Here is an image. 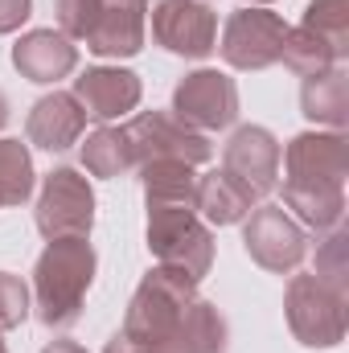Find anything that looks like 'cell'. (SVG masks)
<instances>
[{"instance_id": "6da1fadb", "label": "cell", "mask_w": 349, "mask_h": 353, "mask_svg": "<svg viewBox=\"0 0 349 353\" xmlns=\"http://www.w3.org/2000/svg\"><path fill=\"white\" fill-rule=\"evenodd\" d=\"M148 205V251L161 267H173L201 283L214 267V230L197 214V173L185 161L140 165Z\"/></svg>"}, {"instance_id": "7a4b0ae2", "label": "cell", "mask_w": 349, "mask_h": 353, "mask_svg": "<svg viewBox=\"0 0 349 353\" xmlns=\"http://www.w3.org/2000/svg\"><path fill=\"white\" fill-rule=\"evenodd\" d=\"M279 157H283V210L317 234L341 226L349 173L346 132H300L288 140Z\"/></svg>"}, {"instance_id": "3957f363", "label": "cell", "mask_w": 349, "mask_h": 353, "mask_svg": "<svg viewBox=\"0 0 349 353\" xmlns=\"http://www.w3.org/2000/svg\"><path fill=\"white\" fill-rule=\"evenodd\" d=\"M94 283V247L87 239H50L33 267V312L46 329H70Z\"/></svg>"}, {"instance_id": "277c9868", "label": "cell", "mask_w": 349, "mask_h": 353, "mask_svg": "<svg viewBox=\"0 0 349 353\" xmlns=\"http://www.w3.org/2000/svg\"><path fill=\"white\" fill-rule=\"evenodd\" d=\"M58 29L94 58H136L148 33V0H58Z\"/></svg>"}, {"instance_id": "5b68a950", "label": "cell", "mask_w": 349, "mask_h": 353, "mask_svg": "<svg viewBox=\"0 0 349 353\" xmlns=\"http://www.w3.org/2000/svg\"><path fill=\"white\" fill-rule=\"evenodd\" d=\"M193 296H197V283L189 275L157 263L140 279V288L132 292L119 333L132 337V341H140V345H152V350L169 353L177 325H181L185 308L193 304Z\"/></svg>"}, {"instance_id": "8992f818", "label": "cell", "mask_w": 349, "mask_h": 353, "mask_svg": "<svg viewBox=\"0 0 349 353\" xmlns=\"http://www.w3.org/2000/svg\"><path fill=\"white\" fill-rule=\"evenodd\" d=\"M283 316L304 350H337L346 341L349 292L317 275H292L283 292Z\"/></svg>"}, {"instance_id": "52a82bcc", "label": "cell", "mask_w": 349, "mask_h": 353, "mask_svg": "<svg viewBox=\"0 0 349 353\" xmlns=\"http://www.w3.org/2000/svg\"><path fill=\"white\" fill-rule=\"evenodd\" d=\"M128 144H132V161L148 165V161H185V165H206L214 157V144L206 132L189 128L185 119H177L173 111H140L132 123H123Z\"/></svg>"}, {"instance_id": "ba28073f", "label": "cell", "mask_w": 349, "mask_h": 353, "mask_svg": "<svg viewBox=\"0 0 349 353\" xmlns=\"http://www.w3.org/2000/svg\"><path fill=\"white\" fill-rule=\"evenodd\" d=\"M37 230L50 239H90L94 226V189L79 169H54L41 181V197L33 210Z\"/></svg>"}, {"instance_id": "9c48e42d", "label": "cell", "mask_w": 349, "mask_h": 353, "mask_svg": "<svg viewBox=\"0 0 349 353\" xmlns=\"http://www.w3.org/2000/svg\"><path fill=\"white\" fill-rule=\"evenodd\" d=\"M283 37H288V21L279 12H267V8L251 4V8H239L226 17L218 54L235 70H267L279 62Z\"/></svg>"}, {"instance_id": "30bf717a", "label": "cell", "mask_w": 349, "mask_h": 353, "mask_svg": "<svg viewBox=\"0 0 349 353\" xmlns=\"http://www.w3.org/2000/svg\"><path fill=\"white\" fill-rule=\"evenodd\" d=\"M243 243H247V255L271 271V275H288L304 263L308 255V234L304 226L283 210V205H255L247 218H243Z\"/></svg>"}, {"instance_id": "8fae6325", "label": "cell", "mask_w": 349, "mask_h": 353, "mask_svg": "<svg viewBox=\"0 0 349 353\" xmlns=\"http://www.w3.org/2000/svg\"><path fill=\"white\" fill-rule=\"evenodd\" d=\"M152 37L177 58H210L218 50V12L206 0H157L148 8Z\"/></svg>"}, {"instance_id": "7c38bea8", "label": "cell", "mask_w": 349, "mask_h": 353, "mask_svg": "<svg viewBox=\"0 0 349 353\" xmlns=\"http://www.w3.org/2000/svg\"><path fill=\"white\" fill-rule=\"evenodd\" d=\"M169 111L197 132H222L239 119V87L222 70H193L177 83Z\"/></svg>"}, {"instance_id": "4fadbf2b", "label": "cell", "mask_w": 349, "mask_h": 353, "mask_svg": "<svg viewBox=\"0 0 349 353\" xmlns=\"http://www.w3.org/2000/svg\"><path fill=\"white\" fill-rule=\"evenodd\" d=\"M222 169L239 185H247L255 197H267L279 181V140L259 123L235 128V136L222 148Z\"/></svg>"}, {"instance_id": "5bb4252c", "label": "cell", "mask_w": 349, "mask_h": 353, "mask_svg": "<svg viewBox=\"0 0 349 353\" xmlns=\"http://www.w3.org/2000/svg\"><path fill=\"white\" fill-rule=\"evenodd\" d=\"M87 119H99V123H111L128 111L140 107V94H144V83L136 70H123V66H87L79 79H74V90H70Z\"/></svg>"}, {"instance_id": "9a60e30c", "label": "cell", "mask_w": 349, "mask_h": 353, "mask_svg": "<svg viewBox=\"0 0 349 353\" xmlns=\"http://www.w3.org/2000/svg\"><path fill=\"white\" fill-rule=\"evenodd\" d=\"M87 132V111L83 103L70 94V90H54V94H41L33 107H29V119H25V136L29 144L46 148V152H66L83 140Z\"/></svg>"}, {"instance_id": "2e32d148", "label": "cell", "mask_w": 349, "mask_h": 353, "mask_svg": "<svg viewBox=\"0 0 349 353\" xmlns=\"http://www.w3.org/2000/svg\"><path fill=\"white\" fill-rule=\"evenodd\" d=\"M12 66L21 70V79L50 87V83L74 74V66H79V46H74L62 29H29V33H21V41L12 46Z\"/></svg>"}, {"instance_id": "e0dca14e", "label": "cell", "mask_w": 349, "mask_h": 353, "mask_svg": "<svg viewBox=\"0 0 349 353\" xmlns=\"http://www.w3.org/2000/svg\"><path fill=\"white\" fill-rule=\"evenodd\" d=\"M255 205H259V197L247 185H239L226 169H214V173L197 176V214H201L206 226H235Z\"/></svg>"}, {"instance_id": "ac0fdd59", "label": "cell", "mask_w": 349, "mask_h": 353, "mask_svg": "<svg viewBox=\"0 0 349 353\" xmlns=\"http://www.w3.org/2000/svg\"><path fill=\"white\" fill-rule=\"evenodd\" d=\"M300 111L317 128L346 132V123H349V74H346V66H333L325 74L304 79V87H300Z\"/></svg>"}, {"instance_id": "d6986e66", "label": "cell", "mask_w": 349, "mask_h": 353, "mask_svg": "<svg viewBox=\"0 0 349 353\" xmlns=\"http://www.w3.org/2000/svg\"><path fill=\"white\" fill-rule=\"evenodd\" d=\"M226 341H230L226 316L210 300L193 296V304L185 308V316L177 325L169 353H226Z\"/></svg>"}, {"instance_id": "ffe728a7", "label": "cell", "mask_w": 349, "mask_h": 353, "mask_svg": "<svg viewBox=\"0 0 349 353\" xmlns=\"http://www.w3.org/2000/svg\"><path fill=\"white\" fill-rule=\"evenodd\" d=\"M83 169H87L90 176H103V181L123 176L128 169H136L128 132L115 128V123H99L87 136V144H83Z\"/></svg>"}, {"instance_id": "44dd1931", "label": "cell", "mask_w": 349, "mask_h": 353, "mask_svg": "<svg viewBox=\"0 0 349 353\" xmlns=\"http://www.w3.org/2000/svg\"><path fill=\"white\" fill-rule=\"evenodd\" d=\"M279 62L292 70V74H300V79H312V74H325V70H333V66H341L346 62V54H337L325 37H317L312 29H304V25H288V37H283V54H279Z\"/></svg>"}, {"instance_id": "7402d4cb", "label": "cell", "mask_w": 349, "mask_h": 353, "mask_svg": "<svg viewBox=\"0 0 349 353\" xmlns=\"http://www.w3.org/2000/svg\"><path fill=\"white\" fill-rule=\"evenodd\" d=\"M33 157L21 140H0V210L21 205L33 193Z\"/></svg>"}, {"instance_id": "603a6c76", "label": "cell", "mask_w": 349, "mask_h": 353, "mask_svg": "<svg viewBox=\"0 0 349 353\" xmlns=\"http://www.w3.org/2000/svg\"><path fill=\"white\" fill-rule=\"evenodd\" d=\"M300 25L325 37L337 54H349V0H308Z\"/></svg>"}, {"instance_id": "cb8c5ba5", "label": "cell", "mask_w": 349, "mask_h": 353, "mask_svg": "<svg viewBox=\"0 0 349 353\" xmlns=\"http://www.w3.org/2000/svg\"><path fill=\"white\" fill-rule=\"evenodd\" d=\"M312 275L333 283V288H341V292H349V230L346 226H333V230L321 234V243H317V271Z\"/></svg>"}, {"instance_id": "d4e9b609", "label": "cell", "mask_w": 349, "mask_h": 353, "mask_svg": "<svg viewBox=\"0 0 349 353\" xmlns=\"http://www.w3.org/2000/svg\"><path fill=\"white\" fill-rule=\"evenodd\" d=\"M29 308H33V300H29L25 279H21V275H12V271H0V333H4V329L25 325Z\"/></svg>"}, {"instance_id": "484cf974", "label": "cell", "mask_w": 349, "mask_h": 353, "mask_svg": "<svg viewBox=\"0 0 349 353\" xmlns=\"http://www.w3.org/2000/svg\"><path fill=\"white\" fill-rule=\"evenodd\" d=\"M33 17V0H0V33H17Z\"/></svg>"}, {"instance_id": "4316f807", "label": "cell", "mask_w": 349, "mask_h": 353, "mask_svg": "<svg viewBox=\"0 0 349 353\" xmlns=\"http://www.w3.org/2000/svg\"><path fill=\"white\" fill-rule=\"evenodd\" d=\"M103 353H165V350H152V345H140V341H132V337L115 333V337L107 341V350H103Z\"/></svg>"}, {"instance_id": "83f0119b", "label": "cell", "mask_w": 349, "mask_h": 353, "mask_svg": "<svg viewBox=\"0 0 349 353\" xmlns=\"http://www.w3.org/2000/svg\"><path fill=\"white\" fill-rule=\"evenodd\" d=\"M41 353H87V350H83L79 341H66V337H62V341H50Z\"/></svg>"}, {"instance_id": "f1b7e54d", "label": "cell", "mask_w": 349, "mask_h": 353, "mask_svg": "<svg viewBox=\"0 0 349 353\" xmlns=\"http://www.w3.org/2000/svg\"><path fill=\"white\" fill-rule=\"evenodd\" d=\"M8 123V99H4V90H0V128Z\"/></svg>"}, {"instance_id": "f546056e", "label": "cell", "mask_w": 349, "mask_h": 353, "mask_svg": "<svg viewBox=\"0 0 349 353\" xmlns=\"http://www.w3.org/2000/svg\"><path fill=\"white\" fill-rule=\"evenodd\" d=\"M247 4H271V0H247Z\"/></svg>"}, {"instance_id": "4dcf8cb0", "label": "cell", "mask_w": 349, "mask_h": 353, "mask_svg": "<svg viewBox=\"0 0 349 353\" xmlns=\"http://www.w3.org/2000/svg\"><path fill=\"white\" fill-rule=\"evenodd\" d=\"M0 353H8V345H4V337H0Z\"/></svg>"}]
</instances>
